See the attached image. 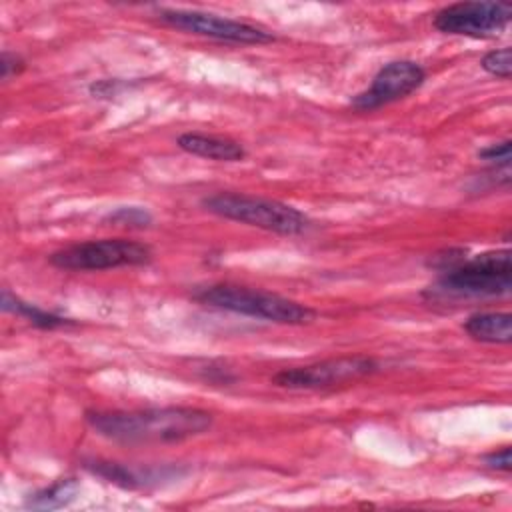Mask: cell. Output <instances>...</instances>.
I'll return each instance as SVG.
<instances>
[{"label": "cell", "mask_w": 512, "mask_h": 512, "mask_svg": "<svg viewBox=\"0 0 512 512\" xmlns=\"http://www.w3.org/2000/svg\"><path fill=\"white\" fill-rule=\"evenodd\" d=\"M86 420L100 436L122 444L180 442L192 436H200L212 426L210 412L182 406L130 412H88Z\"/></svg>", "instance_id": "6da1fadb"}, {"label": "cell", "mask_w": 512, "mask_h": 512, "mask_svg": "<svg viewBox=\"0 0 512 512\" xmlns=\"http://www.w3.org/2000/svg\"><path fill=\"white\" fill-rule=\"evenodd\" d=\"M510 258V250H490L468 260L462 258L456 266L444 270L426 294L450 300L506 296L512 290Z\"/></svg>", "instance_id": "7a4b0ae2"}, {"label": "cell", "mask_w": 512, "mask_h": 512, "mask_svg": "<svg viewBox=\"0 0 512 512\" xmlns=\"http://www.w3.org/2000/svg\"><path fill=\"white\" fill-rule=\"evenodd\" d=\"M194 300L218 310H228L274 324L300 326L316 318V312L306 304L284 298L280 294L238 284H212L200 288L194 292Z\"/></svg>", "instance_id": "3957f363"}, {"label": "cell", "mask_w": 512, "mask_h": 512, "mask_svg": "<svg viewBox=\"0 0 512 512\" xmlns=\"http://www.w3.org/2000/svg\"><path fill=\"white\" fill-rule=\"evenodd\" d=\"M202 206L220 218L262 228L282 236H298L310 228V218L304 212L278 200L238 192H218L206 196L202 200Z\"/></svg>", "instance_id": "277c9868"}, {"label": "cell", "mask_w": 512, "mask_h": 512, "mask_svg": "<svg viewBox=\"0 0 512 512\" xmlns=\"http://www.w3.org/2000/svg\"><path fill=\"white\" fill-rule=\"evenodd\" d=\"M50 264L60 270L94 272L120 266H142L152 260L148 244L126 238H104L66 246L50 254Z\"/></svg>", "instance_id": "5b68a950"}, {"label": "cell", "mask_w": 512, "mask_h": 512, "mask_svg": "<svg viewBox=\"0 0 512 512\" xmlns=\"http://www.w3.org/2000/svg\"><path fill=\"white\" fill-rule=\"evenodd\" d=\"M512 18L504 2H456L434 14V28L444 34L488 38L500 34Z\"/></svg>", "instance_id": "8992f818"}, {"label": "cell", "mask_w": 512, "mask_h": 512, "mask_svg": "<svg viewBox=\"0 0 512 512\" xmlns=\"http://www.w3.org/2000/svg\"><path fill=\"white\" fill-rule=\"evenodd\" d=\"M378 370V362L368 356L330 358L308 366L284 368L274 376V384L290 390H318L342 382L358 380Z\"/></svg>", "instance_id": "52a82bcc"}, {"label": "cell", "mask_w": 512, "mask_h": 512, "mask_svg": "<svg viewBox=\"0 0 512 512\" xmlns=\"http://www.w3.org/2000/svg\"><path fill=\"white\" fill-rule=\"evenodd\" d=\"M160 20L172 28L208 36L214 40L234 42V44H268L274 42L276 36L260 26H252L246 22H238L232 18H222L216 14L200 12V10H160Z\"/></svg>", "instance_id": "ba28073f"}, {"label": "cell", "mask_w": 512, "mask_h": 512, "mask_svg": "<svg viewBox=\"0 0 512 512\" xmlns=\"http://www.w3.org/2000/svg\"><path fill=\"white\" fill-rule=\"evenodd\" d=\"M426 80V70L414 60H394L384 64L370 86L352 98V108L370 112L380 106L392 104L418 90Z\"/></svg>", "instance_id": "9c48e42d"}, {"label": "cell", "mask_w": 512, "mask_h": 512, "mask_svg": "<svg viewBox=\"0 0 512 512\" xmlns=\"http://www.w3.org/2000/svg\"><path fill=\"white\" fill-rule=\"evenodd\" d=\"M176 146L192 156L218 160V162H238L246 156V150L240 142L224 136H212V134H200V132L180 134L176 138Z\"/></svg>", "instance_id": "30bf717a"}, {"label": "cell", "mask_w": 512, "mask_h": 512, "mask_svg": "<svg viewBox=\"0 0 512 512\" xmlns=\"http://www.w3.org/2000/svg\"><path fill=\"white\" fill-rule=\"evenodd\" d=\"M470 338L488 344H508L512 340V316L508 312H476L464 322Z\"/></svg>", "instance_id": "8fae6325"}, {"label": "cell", "mask_w": 512, "mask_h": 512, "mask_svg": "<svg viewBox=\"0 0 512 512\" xmlns=\"http://www.w3.org/2000/svg\"><path fill=\"white\" fill-rule=\"evenodd\" d=\"M2 308H4L6 312H14V314H18V316H24L28 322H32L34 326L44 328V330H52V328H60V326L74 324L72 320H68V318L60 316V314L42 310V308L30 304V302L20 300L18 296L10 294L8 290L2 292Z\"/></svg>", "instance_id": "7c38bea8"}, {"label": "cell", "mask_w": 512, "mask_h": 512, "mask_svg": "<svg viewBox=\"0 0 512 512\" xmlns=\"http://www.w3.org/2000/svg\"><path fill=\"white\" fill-rule=\"evenodd\" d=\"M78 480L74 478H62L34 494L28 496L26 500V508L32 510H56L62 506H68L76 494H78Z\"/></svg>", "instance_id": "4fadbf2b"}, {"label": "cell", "mask_w": 512, "mask_h": 512, "mask_svg": "<svg viewBox=\"0 0 512 512\" xmlns=\"http://www.w3.org/2000/svg\"><path fill=\"white\" fill-rule=\"evenodd\" d=\"M90 470L98 476H102L104 480L112 482V484H118L122 488H136L140 486L142 478L128 470L126 466H120V464H114V462H94V466H90Z\"/></svg>", "instance_id": "5bb4252c"}, {"label": "cell", "mask_w": 512, "mask_h": 512, "mask_svg": "<svg viewBox=\"0 0 512 512\" xmlns=\"http://www.w3.org/2000/svg\"><path fill=\"white\" fill-rule=\"evenodd\" d=\"M480 66L496 76V78H504L508 80L512 74V50L508 46L498 48V50H490L488 54H484V58L480 60Z\"/></svg>", "instance_id": "9a60e30c"}, {"label": "cell", "mask_w": 512, "mask_h": 512, "mask_svg": "<svg viewBox=\"0 0 512 512\" xmlns=\"http://www.w3.org/2000/svg\"><path fill=\"white\" fill-rule=\"evenodd\" d=\"M106 220L112 224H118V226H128V228H146L152 224L150 212L144 208H138V206L118 208L116 212H110Z\"/></svg>", "instance_id": "2e32d148"}, {"label": "cell", "mask_w": 512, "mask_h": 512, "mask_svg": "<svg viewBox=\"0 0 512 512\" xmlns=\"http://www.w3.org/2000/svg\"><path fill=\"white\" fill-rule=\"evenodd\" d=\"M510 140H502V142H496V144H490L486 148H482L478 152V156L486 162H492L496 166H502V168H508L510 166Z\"/></svg>", "instance_id": "e0dca14e"}, {"label": "cell", "mask_w": 512, "mask_h": 512, "mask_svg": "<svg viewBox=\"0 0 512 512\" xmlns=\"http://www.w3.org/2000/svg\"><path fill=\"white\" fill-rule=\"evenodd\" d=\"M484 464L492 470H500V472H508L510 470V446H502L498 450L488 452L484 458Z\"/></svg>", "instance_id": "ac0fdd59"}, {"label": "cell", "mask_w": 512, "mask_h": 512, "mask_svg": "<svg viewBox=\"0 0 512 512\" xmlns=\"http://www.w3.org/2000/svg\"><path fill=\"white\" fill-rule=\"evenodd\" d=\"M2 80H8L12 74H18L24 70V60L16 54H10V52H4L2 54Z\"/></svg>", "instance_id": "d6986e66"}]
</instances>
